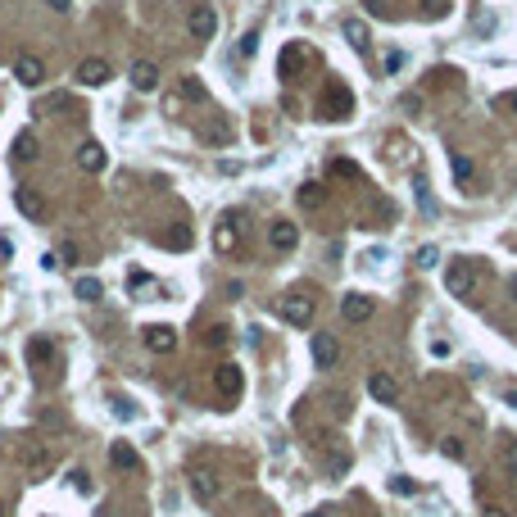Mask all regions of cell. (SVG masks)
Wrapping results in <instances>:
<instances>
[{
    "instance_id": "6da1fadb",
    "label": "cell",
    "mask_w": 517,
    "mask_h": 517,
    "mask_svg": "<svg viewBox=\"0 0 517 517\" xmlns=\"http://www.w3.org/2000/svg\"><path fill=\"white\" fill-rule=\"evenodd\" d=\"M350 114H354V91L345 82H327L323 95H318V118L340 122V118H350Z\"/></svg>"
},
{
    "instance_id": "7a4b0ae2",
    "label": "cell",
    "mask_w": 517,
    "mask_h": 517,
    "mask_svg": "<svg viewBox=\"0 0 517 517\" xmlns=\"http://www.w3.org/2000/svg\"><path fill=\"white\" fill-rule=\"evenodd\" d=\"M445 286L454 295H463V300H476V291H481V273H476L472 258H454L449 273H445Z\"/></svg>"
},
{
    "instance_id": "3957f363",
    "label": "cell",
    "mask_w": 517,
    "mask_h": 517,
    "mask_svg": "<svg viewBox=\"0 0 517 517\" xmlns=\"http://www.w3.org/2000/svg\"><path fill=\"white\" fill-rule=\"evenodd\" d=\"M277 318H281V323H291V327H309L313 323V295H304V291L286 295V300L277 304Z\"/></svg>"
},
{
    "instance_id": "277c9868",
    "label": "cell",
    "mask_w": 517,
    "mask_h": 517,
    "mask_svg": "<svg viewBox=\"0 0 517 517\" xmlns=\"http://www.w3.org/2000/svg\"><path fill=\"white\" fill-rule=\"evenodd\" d=\"M209 381H214V395H218V400H236L241 390H245V372H241L236 363H218Z\"/></svg>"
},
{
    "instance_id": "5b68a950",
    "label": "cell",
    "mask_w": 517,
    "mask_h": 517,
    "mask_svg": "<svg viewBox=\"0 0 517 517\" xmlns=\"http://www.w3.org/2000/svg\"><path fill=\"white\" fill-rule=\"evenodd\" d=\"M187 32H191V41H214V32H218V9H214V5H191Z\"/></svg>"
},
{
    "instance_id": "8992f818",
    "label": "cell",
    "mask_w": 517,
    "mask_h": 517,
    "mask_svg": "<svg viewBox=\"0 0 517 517\" xmlns=\"http://www.w3.org/2000/svg\"><path fill=\"white\" fill-rule=\"evenodd\" d=\"M14 209L23 218H28V223H46V218H51V204H46V195L41 191H32V187H19L14 191Z\"/></svg>"
},
{
    "instance_id": "52a82bcc",
    "label": "cell",
    "mask_w": 517,
    "mask_h": 517,
    "mask_svg": "<svg viewBox=\"0 0 517 517\" xmlns=\"http://www.w3.org/2000/svg\"><path fill=\"white\" fill-rule=\"evenodd\" d=\"M268 245H273L277 254H291L295 245H300V227H295L291 218H273V223H268Z\"/></svg>"
},
{
    "instance_id": "ba28073f",
    "label": "cell",
    "mask_w": 517,
    "mask_h": 517,
    "mask_svg": "<svg viewBox=\"0 0 517 517\" xmlns=\"http://www.w3.org/2000/svg\"><path fill=\"white\" fill-rule=\"evenodd\" d=\"M309 350H313V367H323V372L340 363V340L331 336V331H313V345H309Z\"/></svg>"
},
{
    "instance_id": "9c48e42d",
    "label": "cell",
    "mask_w": 517,
    "mask_h": 517,
    "mask_svg": "<svg viewBox=\"0 0 517 517\" xmlns=\"http://www.w3.org/2000/svg\"><path fill=\"white\" fill-rule=\"evenodd\" d=\"M372 313H377V300H372V295H363V291H350L340 300V318H345V323H367Z\"/></svg>"
},
{
    "instance_id": "30bf717a",
    "label": "cell",
    "mask_w": 517,
    "mask_h": 517,
    "mask_svg": "<svg viewBox=\"0 0 517 517\" xmlns=\"http://www.w3.org/2000/svg\"><path fill=\"white\" fill-rule=\"evenodd\" d=\"M19 459H23V467H28L36 481L51 472V449H46L41 440H23V445H19Z\"/></svg>"
},
{
    "instance_id": "8fae6325",
    "label": "cell",
    "mask_w": 517,
    "mask_h": 517,
    "mask_svg": "<svg viewBox=\"0 0 517 517\" xmlns=\"http://www.w3.org/2000/svg\"><path fill=\"white\" fill-rule=\"evenodd\" d=\"M109 78H114V68H109V59H100V55H91V59L78 64V82L82 86H105Z\"/></svg>"
},
{
    "instance_id": "7c38bea8",
    "label": "cell",
    "mask_w": 517,
    "mask_h": 517,
    "mask_svg": "<svg viewBox=\"0 0 517 517\" xmlns=\"http://www.w3.org/2000/svg\"><path fill=\"white\" fill-rule=\"evenodd\" d=\"M367 395H372L377 404H400V381L390 372H372L367 377Z\"/></svg>"
},
{
    "instance_id": "4fadbf2b",
    "label": "cell",
    "mask_w": 517,
    "mask_h": 517,
    "mask_svg": "<svg viewBox=\"0 0 517 517\" xmlns=\"http://www.w3.org/2000/svg\"><path fill=\"white\" fill-rule=\"evenodd\" d=\"M145 350H150V354H172V350H177V331L164 327V323H150V327H145Z\"/></svg>"
},
{
    "instance_id": "5bb4252c",
    "label": "cell",
    "mask_w": 517,
    "mask_h": 517,
    "mask_svg": "<svg viewBox=\"0 0 517 517\" xmlns=\"http://www.w3.org/2000/svg\"><path fill=\"white\" fill-rule=\"evenodd\" d=\"M195 132H200V141H204V145H227V141H231V122H227L223 114H209Z\"/></svg>"
},
{
    "instance_id": "9a60e30c",
    "label": "cell",
    "mask_w": 517,
    "mask_h": 517,
    "mask_svg": "<svg viewBox=\"0 0 517 517\" xmlns=\"http://www.w3.org/2000/svg\"><path fill=\"white\" fill-rule=\"evenodd\" d=\"M132 86H137L141 95L159 91V64L155 59H137V64H132Z\"/></svg>"
},
{
    "instance_id": "2e32d148",
    "label": "cell",
    "mask_w": 517,
    "mask_h": 517,
    "mask_svg": "<svg viewBox=\"0 0 517 517\" xmlns=\"http://www.w3.org/2000/svg\"><path fill=\"white\" fill-rule=\"evenodd\" d=\"M105 164H109V155H105L100 141H82L78 145V168L82 172H105Z\"/></svg>"
},
{
    "instance_id": "e0dca14e",
    "label": "cell",
    "mask_w": 517,
    "mask_h": 517,
    "mask_svg": "<svg viewBox=\"0 0 517 517\" xmlns=\"http://www.w3.org/2000/svg\"><path fill=\"white\" fill-rule=\"evenodd\" d=\"M14 78L23 82V86H41L46 82V64L36 55H19L14 59Z\"/></svg>"
},
{
    "instance_id": "ac0fdd59",
    "label": "cell",
    "mask_w": 517,
    "mask_h": 517,
    "mask_svg": "<svg viewBox=\"0 0 517 517\" xmlns=\"http://www.w3.org/2000/svg\"><path fill=\"white\" fill-rule=\"evenodd\" d=\"M300 68H304V46L291 41L286 51H281V59H277V73H281V78H295Z\"/></svg>"
},
{
    "instance_id": "d6986e66",
    "label": "cell",
    "mask_w": 517,
    "mask_h": 517,
    "mask_svg": "<svg viewBox=\"0 0 517 517\" xmlns=\"http://www.w3.org/2000/svg\"><path fill=\"white\" fill-rule=\"evenodd\" d=\"M214 250L218 254H231V250H236V218H223V223L214 227Z\"/></svg>"
},
{
    "instance_id": "ffe728a7",
    "label": "cell",
    "mask_w": 517,
    "mask_h": 517,
    "mask_svg": "<svg viewBox=\"0 0 517 517\" xmlns=\"http://www.w3.org/2000/svg\"><path fill=\"white\" fill-rule=\"evenodd\" d=\"M499 467H503V476L517 481V436H499Z\"/></svg>"
},
{
    "instance_id": "44dd1931",
    "label": "cell",
    "mask_w": 517,
    "mask_h": 517,
    "mask_svg": "<svg viewBox=\"0 0 517 517\" xmlns=\"http://www.w3.org/2000/svg\"><path fill=\"white\" fill-rule=\"evenodd\" d=\"M340 32H345V41H350L359 55L367 51V23H363V19H345V28H340Z\"/></svg>"
},
{
    "instance_id": "7402d4cb",
    "label": "cell",
    "mask_w": 517,
    "mask_h": 517,
    "mask_svg": "<svg viewBox=\"0 0 517 517\" xmlns=\"http://www.w3.org/2000/svg\"><path fill=\"white\" fill-rule=\"evenodd\" d=\"M191 495L200 499V503H209V499L218 495V481H214L209 472H195V476H191Z\"/></svg>"
},
{
    "instance_id": "603a6c76",
    "label": "cell",
    "mask_w": 517,
    "mask_h": 517,
    "mask_svg": "<svg viewBox=\"0 0 517 517\" xmlns=\"http://www.w3.org/2000/svg\"><path fill=\"white\" fill-rule=\"evenodd\" d=\"M177 91H182V100H191V105H204V100H209V95H204V82H200V78H191V73L177 82Z\"/></svg>"
},
{
    "instance_id": "cb8c5ba5",
    "label": "cell",
    "mask_w": 517,
    "mask_h": 517,
    "mask_svg": "<svg viewBox=\"0 0 517 517\" xmlns=\"http://www.w3.org/2000/svg\"><path fill=\"white\" fill-rule=\"evenodd\" d=\"M73 295H78L82 304H95V300H100V295H105V286H100V281H95V277H78V286H73Z\"/></svg>"
},
{
    "instance_id": "d4e9b609",
    "label": "cell",
    "mask_w": 517,
    "mask_h": 517,
    "mask_svg": "<svg viewBox=\"0 0 517 517\" xmlns=\"http://www.w3.org/2000/svg\"><path fill=\"white\" fill-rule=\"evenodd\" d=\"M14 159H19V164H32V159H36V137H32V132H19V137H14Z\"/></svg>"
},
{
    "instance_id": "484cf974",
    "label": "cell",
    "mask_w": 517,
    "mask_h": 517,
    "mask_svg": "<svg viewBox=\"0 0 517 517\" xmlns=\"http://www.w3.org/2000/svg\"><path fill=\"white\" fill-rule=\"evenodd\" d=\"M449 168H454V177H459L467 191H476V187H472V159H467V155H454V159H449Z\"/></svg>"
},
{
    "instance_id": "4316f807",
    "label": "cell",
    "mask_w": 517,
    "mask_h": 517,
    "mask_svg": "<svg viewBox=\"0 0 517 517\" xmlns=\"http://www.w3.org/2000/svg\"><path fill=\"white\" fill-rule=\"evenodd\" d=\"M109 463H114V467H122V472H127V467H137V454H132V445H122V440H118V445L109 449Z\"/></svg>"
},
{
    "instance_id": "83f0119b",
    "label": "cell",
    "mask_w": 517,
    "mask_h": 517,
    "mask_svg": "<svg viewBox=\"0 0 517 517\" xmlns=\"http://www.w3.org/2000/svg\"><path fill=\"white\" fill-rule=\"evenodd\" d=\"M300 204H304V209H323V204H327V191H323V187H313V182H309V187L300 191Z\"/></svg>"
},
{
    "instance_id": "f1b7e54d",
    "label": "cell",
    "mask_w": 517,
    "mask_h": 517,
    "mask_svg": "<svg viewBox=\"0 0 517 517\" xmlns=\"http://www.w3.org/2000/svg\"><path fill=\"white\" fill-rule=\"evenodd\" d=\"M413 263H417V268H436V263H440V245H422Z\"/></svg>"
},
{
    "instance_id": "f546056e",
    "label": "cell",
    "mask_w": 517,
    "mask_h": 517,
    "mask_svg": "<svg viewBox=\"0 0 517 517\" xmlns=\"http://www.w3.org/2000/svg\"><path fill=\"white\" fill-rule=\"evenodd\" d=\"M28 359L32 363H46V359H51V340H32L28 345Z\"/></svg>"
},
{
    "instance_id": "4dcf8cb0",
    "label": "cell",
    "mask_w": 517,
    "mask_h": 517,
    "mask_svg": "<svg viewBox=\"0 0 517 517\" xmlns=\"http://www.w3.org/2000/svg\"><path fill=\"white\" fill-rule=\"evenodd\" d=\"M59 263H82V250L73 241H64V245H59Z\"/></svg>"
},
{
    "instance_id": "1f68e13d",
    "label": "cell",
    "mask_w": 517,
    "mask_h": 517,
    "mask_svg": "<svg viewBox=\"0 0 517 517\" xmlns=\"http://www.w3.org/2000/svg\"><path fill=\"white\" fill-rule=\"evenodd\" d=\"M440 454H445V459H463V440H459V436H445V445H440Z\"/></svg>"
},
{
    "instance_id": "d6a6232c",
    "label": "cell",
    "mask_w": 517,
    "mask_h": 517,
    "mask_svg": "<svg viewBox=\"0 0 517 517\" xmlns=\"http://www.w3.org/2000/svg\"><path fill=\"white\" fill-rule=\"evenodd\" d=\"M254 51H258V32H245L241 36V59H250Z\"/></svg>"
},
{
    "instance_id": "836d02e7",
    "label": "cell",
    "mask_w": 517,
    "mask_h": 517,
    "mask_svg": "<svg viewBox=\"0 0 517 517\" xmlns=\"http://www.w3.org/2000/svg\"><path fill=\"white\" fill-rule=\"evenodd\" d=\"M168 245H172V250H187V245H191V231H187V227H177V231L168 236Z\"/></svg>"
},
{
    "instance_id": "e575fe53",
    "label": "cell",
    "mask_w": 517,
    "mask_h": 517,
    "mask_svg": "<svg viewBox=\"0 0 517 517\" xmlns=\"http://www.w3.org/2000/svg\"><path fill=\"white\" fill-rule=\"evenodd\" d=\"M132 286H150V273H141V268H137V273H127V291Z\"/></svg>"
},
{
    "instance_id": "d590c367",
    "label": "cell",
    "mask_w": 517,
    "mask_h": 517,
    "mask_svg": "<svg viewBox=\"0 0 517 517\" xmlns=\"http://www.w3.org/2000/svg\"><path fill=\"white\" fill-rule=\"evenodd\" d=\"M390 486H395V495H413V490H417V486L409 481V476H395V481H390Z\"/></svg>"
},
{
    "instance_id": "8d00e7d4",
    "label": "cell",
    "mask_w": 517,
    "mask_h": 517,
    "mask_svg": "<svg viewBox=\"0 0 517 517\" xmlns=\"http://www.w3.org/2000/svg\"><path fill=\"white\" fill-rule=\"evenodd\" d=\"M400 68H404V55L390 51V55H386V73H400Z\"/></svg>"
},
{
    "instance_id": "74e56055",
    "label": "cell",
    "mask_w": 517,
    "mask_h": 517,
    "mask_svg": "<svg viewBox=\"0 0 517 517\" xmlns=\"http://www.w3.org/2000/svg\"><path fill=\"white\" fill-rule=\"evenodd\" d=\"M204 340H209V345H227V327H214V331H209Z\"/></svg>"
},
{
    "instance_id": "f35d334b",
    "label": "cell",
    "mask_w": 517,
    "mask_h": 517,
    "mask_svg": "<svg viewBox=\"0 0 517 517\" xmlns=\"http://www.w3.org/2000/svg\"><path fill=\"white\" fill-rule=\"evenodd\" d=\"M331 172H340V177H354L359 168H354V164H345V159H336V164H331Z\"/></svg>"
},
{
    "instance_id": "ab89813d",
    "label": "cell",
    "mask_w": 517,
    "mask_h": 517,
    "mask_svg": "<svg viewBox=\"0 0 517 517\" xmlns=\"http://www.w3.org/2000/svg\"><path fill=\"white\" fill-rule=\"evenodd\" d=\"M495 105H499V109H517V91H508V95H499Z\"/></svg>"
},
{
    "instance_id": "60d3db41",
    "label": "cell",
    "mask_w": 517,
    "mask_h": 517,
    "mask_svg": "<svg viewBox=\"0 0 517 517\" xmlns=\"http://www.w3.org/2000/svg\"><path fill=\"white\" fill-rule=\"evenodd\" d=\"M503 404H508V409H517V390H508V395H503Z\"/></svg>"
},
{
    "instance_id": "b9f144b4",
    "label": "cell",
    "mask_w": 517,
    "mask_h": 517,
    "mask_svg": "<svg viewBox=\"0 0 517 517\" xmlns=\"http://www.w3.org/2000/svg\"><path fill=\"white\" fill-rule=\"evenodd\" d=\"M51 9H59V14H64V9H68V0H51Z\"/></svg>"
},
{
    "instance_id": "7bdbcfd3",
    "label": "cell",
    "mask_w": 517,
    "mask_h": 517,
    "mask_svg": "<svg viewBox=\"0 0 517 517\" xmlns=\"http://www.w3.org/2000/svg\"><path fill=\"white\" fill-rule=\"evenodd\" d=\"M508 291H513V300H517V277H508Z\"/></svg>"
},
{
    "instance_id": "ee69618b",
    "label": "cell",
    "mask_w": 517,
    "mask_h": 517,
    "mask_svg": "<svg viewBox=\"0 0 517 517\" xmlns=\"http://www.w3.org/2000/svg\"><path fill=\"white\" fill-rule=\"evenodd\" d=\"M486 517H499V508H490V513H486Z\"/></svg>"
},
{
    "instance_id": "f6af8a7d",
    "label": "cell",
    "mask_w": 517,
    "mask_h": 517,
    "mask_svg": "<svg viewBox=\"0 0 517 517\" xmlns=\"http://www.w3.org/2000/svg\"><path fill=\"white\" fill-rule=\"evenodd\" d=\"M309 517H327V513H323V508H318V513H309Z\"/></svg>"
},
{
    "instance_id": "bcb514c9",
    "label": "cell",
    "mask_w": 517,
    "mask_h": 517,
    "mask_svg": "<svg viewBox=\"0 0 517 517\" xmlns=\"http://www.w3.org/2000/svg\"><path fill=\"white\" fill-rule=\"evenodd\" d=\"M0 517H5V508H0Z\"/></svg>"
}]
</instances>
